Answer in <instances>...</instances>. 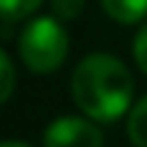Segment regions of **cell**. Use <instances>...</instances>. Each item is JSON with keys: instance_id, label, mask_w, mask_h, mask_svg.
<instances>
[{"instance_id": "cell-1", "label": "cell", "mask_w": 147, "mask_h": 147, "mask_svg": "<svg viewBox=\"0 0 147 147\" xmlns=\"http://www.w3.org/2000/svg\"><path fill=\"white\" fill-rule=\"evenodd\" d=\"M71 95L84 117L95 123H115L125 112H131L134 76L128 65L115 55L93 52L74 68Z\"/></svg>"}, {"instance_id": "cell-2", "label": "cell", "mask_w": 147, "mask_h": 147, "mask_svg": "<svg viewBox=\"0 0 147 147\" xmlns=\"http://www.w3.org/2000/svg\"><path fill=\"white\" fill-rule=\"evenodd\" d=\"M19 57L33 74H52L68 57V33L57 16H38L19 36Z\"/></svg>"}, {"instance_id": "cell-3", "label": "cell", "mask_w": 147, "mask_h": 147, "mask_svg": "<svg viewBox=\"0 0 147 147\" xmlns=\"http://www.w3.org/2000/svg\"><path fill=\"white\" fill-rule=\"evenodd\" d=\"M44 147H104V131L90 117L65 115L47 125Z\"/></svg>"}, {"instance_id": "cell-4", "label": "cell", "mask_w": 147, "mask_h": 147, "mask_svg": "<svg viewBox=\"0 0 147 147\" xmlns=\"http://www.w3.org/2000/svg\"><path fill=\"white\" fill-rule=\"evenodd\" d=\"M106 16L120 25H136L147 19V0H101Z\"/></svg>"}, {"instance_id": "cell-5", "label": "cell", "mask_w": 147, "mask_h": 147, "mask_svg": "<svg viewBox=\"0 0 147 147\" xmlns=\"http://www.w3.org/2000/svg\"><path fill=\"white\" fill-rule=\"evenodd\" d=\"M128 139L134 147H147V95L139 98L128 112Z\"/></svg>"}, {"instance_id": "cell-6", "label": "cell", "mask_w": 147, "mask_h": 147, "mask_svg": "<svg viewBox=\"0 0 147 147\" xmlns=\"http://www.w3.org/2000/svg\"><path fill=\"white\" fill-rule=\"evenodd\" d=\"M44 0H0V19L5 22H19L36 14Z\"/></svg>"}, {"instance_id": "cell-7", "label": "cell", "mask_w": 147, "mask_h": 147, "mask_svg": "<svg viewBox=\"0 0 147 147\" xmlns=\"http://www.w3.org/2000/svg\"><path fill=\"white\" fill-rule=\"evenodd\" d=\"M14 87H16V71H14V63H11V57L3 52V49H0V106L11 98Z\"/></svg>"}, {"instance_id": "cell-8", "label": "cell", "mask_w": 147, "mask_h": 147, "mask_svg": "<svg viewBox=\"0 0 147 147\" xmlns=\"http://www.w3.org/2000/svg\"><path fill=\"white\" fill-rule=\"evenodd\" d=\"M84 8V0H52V14L57 16L60 22L76 19Z\"/></svg>"}, {"instance_id": "cell-9", "label": "cell", "mask_w": 147, "mask_h": 147, "mask_svg": "<svg viewBox=\"0 0 147 147\" xmlns=\"http://www.w3.org/2000/svg\"><path fill=\"white\" fill-rule=\"evenodd\" d=\"M134 60H136V65L142 68V74H147V19H144V25L139 27L136 38H134Z\"/></svg>"}, {"instance_id": "cell-10", "label": "cell", "mask_w": 147, "mask_h": 147, "mask_svg": "<svg viewBox=\"0 0 147 147\" xmlns=\"http://www.w3.org/2000/svg\"><path fill=\"white\" fill-rule=\"evenodd\" d=\"M0 147H33V144L19 142V139H5V142H0Z\"/></svg>"}]
</instances>
